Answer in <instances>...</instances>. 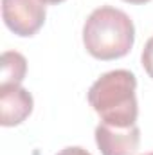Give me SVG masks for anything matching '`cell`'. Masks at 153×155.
Returning <instances> with one entry per match:
<instances>
[{"instance_id":"obj_3","label":"cell","mask_w":153,"mask_h":155,"mask_svg":"<svg viewBox=\"0 0 153 155\" xmlns=\"http://www.w3.org/2000/svg\"><path fill=\"white\" fill-rule=\"evenodd\" d=\"M2 18L15 35L34 36L45 22V5L41 0H2Z\"/></svg>"},{"instance_id":"obj_7","label":"cell","mask_w":153,"mask_h":155,"mask_svg":"<svg viewBox=\"0 0 153 155\" xmlns=\"http://www.w3.org/2000/svg\"><path fill=\"white\" fill-rule=\"evenodd\" d=\"M141 60H142V67H144V71H146L148 76L153 79V36L146 41Z\"/></svg>"},{"instance_id":"obj_9","label":"cell","mask_w":153,"mask_h":155,"mask_svg":"<svg viewBox=\"0 0 153 155\" xmlns=\"http://www.w3.org/2000/svg\"><path fill=\"white\" fill-rule=\"evenodd\" d=\"M124 2H128V4H146L150 0H124Z\"/></svg>"},{"instance_id":"obj_1","label":"cell","mask_w":153,"mask_h":155,"mask_svg":"<svg viewBox=\"0 0 153 155\" xmlns=\"http://www.w3.org/2000/svg\"><path fill=\"white\" fill-rule=\"evenodd\" d=\"M135 41L132 18L110 5H101L90 13L83 25V43L90 56L108 61L126 56Z\"/></svg>"},{"instance_id":"obj_10","label":"cell","mask_w":153,"mask_h":155,"mask_svg":"<svg viewBox=\"0 0 153 155\" xmlns=\"http://www.w3.org/2000/svg\"><path fill=\"white\" fill-rule=\"evenodd\" d=\"M43 4H60V2H65V0H41Z\"/></svg>"},{"instance_id":"obj_4","label":"cell","mask_w":153,"mask_h":155,"mask_svg":"<svg viewBox=\"0 0 153 155\" xmlns=\"http://www.w3.org/2000/svg\"><path fill=\"white\" fill-rule=\"evenodd\" d=\"M141 143L137 124L121 128L108 123H99L96 128V144L103 155H135Z\"/></svg>"},{"instance_id":"obj_5","label":"cell","mask_w":153,"mask_h":155,"mask_svg":"<svg viewBox=\"0 0 153 155\" xmlns=\"http://www.w3.org/2000/svg\"><path fill=\"white\" fill-rule=\"evenodd\" d=\"M34 107L31 92L18 87H0V124L16 126L31 116Z\"/></svg>"},{"instance_id":"obj_6","label":"cell","mask_w":153,"mask_h":155,"mask_svg":"<svg viewBox=\"0 0 153 155\" xmlns=\"http://www.w3.org/2000/svg\"><path fill=\"white\" fill-rule=\"evenodd\" d=\"M27 72V60L16 51H5L2 54L0 87H18Z\"/></svg>"},{"instance_id":"obj_11","label":"cell","mask_w":153,"mask_h":155,"mask_svg":"<svg viewBox=\"0 0 153 155\" xmlns=\"http://www.w3.org/2000/svg\"><path fill=\"white\" fill-rule=\"evenodd\" d=\"M144 155H153V152H150V153H144Z\"/></svg>"},{"instance_id":"obj_8","label":"cell","mask_w":153,"mask_h":155,"mask_svg":"<svg viewBox=\"0 0 153 155\" xmlns=\"http://www.w3.org/2000/svg\"><path fill=\"white\" fill-rule=\"evenodd\" d=\"M58 155H90V153L81 146H69V148H63Z\"/></svg>"},{"instance_id":"obj_2","label":"cell","mask_w":153,"mask_h":155,"mask_svg":"<svg viewBox=\"0 0 153 155\" xmlns=\"http://www.w3.org/2000/svg\"><path fill=\"white\" fill-rule=\"evenodd\" d=\"M135 88V74L124 69H117L96 79L86 97L103 123L126 128L135 124L139 116Z\"/></svg>"}]
</instances>
